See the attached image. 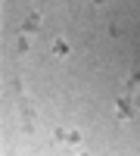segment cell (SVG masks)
<instances>
[{
    "label": "cell",
    "mask_w": 140,
    "mask_h": 156,
    "mask_svg": "<svg viewBox=\"0 0 140 156\" xmlns=\"http://www.w3.org/2000/svg\"><path fill=\"white\" fill-rule=\"evenodd\" d=\"M118 97L131 100V103H140V75H131L128 78V84H125V90H121Z\"/></svg>",
    "instance_id": "1"
},
{
    "label": "cell",
    "mask_w": 140,
    "mask_h": 156,
    "mask_svg": "<svg viewBox=\"0 0 140 156\" xmlns=\"http://www.w3.org/2000/svg\"><path fill=\"white\" fill-rule=\"evenodd\" d=\"M66 53H69V44L56 37V41H53V56H66Z\"/></svg>",
    "instance_id": "2"
},
{
    "label": "cell",
    "mask_w": 140,
    "mask_h": 156,
    "mask_svg": "<svg viewBox=\"0 0 140 156\" xmlns=\"http://www.w3.org/2000/svg\"><path fill=\"white\" fill-rule=\"evenodd\" d=\"M37 25H41V16H28L22 28H25V31H37Z\"/></svg>",
    "instance_id": "3"
},
{
    "label": "cell",
    "mask_w": 140,
    "mask_h": 156,
    "mask_svg": "<svg viewBox=\"0 0 140 156\" xmlns=\"http://www.w3.org/2000/svg\"><path fill=\"white\" fill-rule=\"evenodd\" d=\"M59 137H62V140H78V134H75V131H59Z\"/></svg>",
    "instance_id": "4"
},
{
    "label": "cell",
    "mask_w": 140,
    "mask_h": 156,
    "mask_svg": "<svg viewBox=\"0 0 140 156\" xmlns=\"http://www.w3.org/2000/svg\"><path fill=\"white\" fill-rule=\"evenodd\" d=\"M97 3H103V0H97Z\"/></svg>",
    "instance_id": "5"
}]
</instances>
